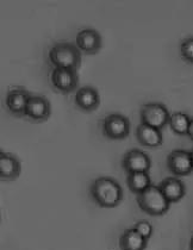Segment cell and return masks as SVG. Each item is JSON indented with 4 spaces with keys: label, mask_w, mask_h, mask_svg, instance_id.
Listing matches in <instances>:
<instances>
[{
    "label": "cell",
    "mask_w": 193,
    "mask_h": 250,
    "mask_svg": "<svg viewBox=\"0 0 193 250\" xmlns=\"http://www.w3.org/2000/svg\"><path fill=\"white\" fill-rule=\"evenodd\" d=\"M89 195L99 208H113L123 200V188L116 179L111 176H99L92 181Z\"/></svg>",
    "instance_id": "obj_1"
},
{
    "label": "cell",
    "mask_w": 193,
    "mask_h": 250,
    "mask_svg": "<svg viewBox=\"0 0 193 250\" xmlns=\"http://www.w3.org/2000/svg\"><path fill=\"white\" fill-rule=\"evenodd\" d=\"M81 51L75 43L58 42L48 50L49 63L53 68L78 70L81 66Z\"/></svg>",
    "instance_id": "obj_2"
},
{
    "label": "cell",
    "mask_w": 193,
    "mask_h": 250,
    "mask_svg": "<svg viewBox=\"0 0 193 250\" xmlns=\"http://www.w3.org/2000/svg\"><path fill=\"white\" fill-rule=\"evenodd\" d=\"M140 210L151 217L164 216L170 210L171 203L162 193L159 186L151 185L150 187L137 195L136 198Z\"/></svg>",
    "instance_id": "obj_3"
},
{
    "label": "cell",
    "mask_w": 193,
    "mask_h": 250,
    "mask_svg": "<svg viewBox=\"0 0 193 250\" xmlns=\"http://www.w3.org/2000/svg\"><path fill=\"white\" fill-rule=\"evenodd\" d=\"M130 129H131V122L128 117L121 113H110L102 121V132L108 140H126L130 135Z\"/></svg>",
    "instance_id": "obj_4"
},
{
    "label": "cell",
    "mask_w": 193,
    "mask_h": 250,
    "mask_svg": "<svg viewBox=\"0 0 193 250\" xmlns=\"http://www.w3.org/2000/svg\"><path fill=\"white\" fill-rule=\"evenodd\" d=\"M170 117V111L162 103H147L140 108L141 123L160 130H162L166 125H168Z\"/></svg>",
    "instance_id": "obj_5"
},
{
    "label": "cell",
    "mask_w": 193,
    "mask_h": 250,
    "mask_svg": "<svg viewBox=\"0 0 193 250\" xmlns=\"http://www.w3.org/2000/svg\"><path fill=\"white\" fill-rule=\"evenodd\" d=\"M50 83L56 92L61 94H70L79 89L78 70L53 68L50 73Z\"/></svg>",
    "instance_id": "obj_6"
},
{
    "label": "cell",
    "mask_w": 193,
    "mask_h": 250,
    "mask_svg": "<svg viewBox=\"0 0 193 250\" xmlns=\"http://www.w3.org/2000/svg\"><path fill=\"white\" fill-rule=\"evenodd\" d=\"M167 169L174 174V176H186L193 172V161L191 151L184 150V149H176L168 154Z\"/></svg>",
    "instance_id": "obj_7"
},
{
    "label": "cell",
    "mask_w": 193,
    "mask_h": 250,
    "mask_svg": "<svg viewBox=\"0 0 193 250\" xmlns=\"http://www.w3.org/2000/svg\"><path fill=\"white\" fill-rule=\"evenodd\" d=\"M31 98V93L26 91L24 87H12L7 91L5 98V105L7 111L12 116L25 117L26 107H28L29 100Z\"/></svg>",
    "instance_id": "obj_8"
},
{
    "label": "cell",
    "mask_w": 193,
    "mask_h": 250,
    "mask_svg": "<svg viewBox=\"0 0 193 250\" xmlns=\"http://www.w3.org/2000/svg\"><path fill=\"white\" fill-rule=\"evenodd\" d=\"M121 165L127 174L148 173L151 168V160L145 151L131 149L123 155Z\"/></svg>",
    "instance_id": "obj_9"
},
{
    "label": "cell",
    "mask_w": 193,
    "mask_h": 250,
    "mask_svg": "<svg viewBox=\"0 0 193 250\" xmlns=\"http://www.w3.org/2000/svg\"><path fill=\"white\" fill-rule=\"evenodd\" d=\"M51 116V104L47 97L41 94H31L26 107L25 118L32 123L47 122Z\"/></svg>",
    "instance_id": "obj_10"
},
{
    "label": "cell",
    "mask_w": 193,
    "mask_h": 250,
    "mask_svg": "<svg viewBox=\"0 0 193 250\" xmlns=\"http://www.w3.org/2000/svg\"><path fill=\"white\" fill-rule=\"evenodd\" d=\"M75 45L81 54L96 55L103 47V40L96 29H83L75 36Z\"/></svg>",
    "instance_id": "obj_11"
},
{
    "label": "cell",
    "mask_w": 193,
    "mask_h": 250,
    "mask_svg": "<svg viewBox=\"0 0 193 250\" xmlns=\"http://www.w3.org/2000/svg\"><path fill=\"white\" fill-rule=\"evenodd\" d=\"M74 104L83 112H94L100 105V96L92 86L80 87L74 94Z\"/></svg>",
    "instance_id": "obj_12"
},
{
    "label": "cell",
    "mask_w": 193,
    "mask_h": 250,
    "mask_svg": "<svg viewBox=\"0 0 193 250\" xmlns=\"http://www.w3.org/2000/svg\"><path fill=\"white\" fill-rule=\"evenodd\" d=\"M21 173V164L15 154L0 153V179L4 183L15 181Z\"/></svg>",
    "instance_id": "obj_13"
},
{
    "label": "cell",
    "mask_w": 193,
    "mask_h": 250,
    "mask_svg": "<svg viewBox=\"0 0 193 250\" xmlns=\"http://www.w3.org/2000/svg\"><path fill=\"white\" fill-rule=\"evenodd\" d=\"M136 138L141 146L150 149L159 148L164 142L162 130L148 126V125L142 123L138 124L137 129H136Z\"/></svg>",
    "instance_id": "obj_14"
},
{
    "label": "cell",
    "mask_w": 193,
    "mask_h": 250,
    "mask_svg": "<svg viewBox=\"0 0 193 250\" xmlns=\"http://www.w3.org/2000/svg\"><path fill=\"white\" fill-rule=\"evenodd\" d=\"M159 187L171 204L178 203L179 200L183 199L185 193H186L185 184L178 176H168V178L164 179L159 184Z\"/></svg>",
    "instance_id": "obj_15"
},
{
    "label": "cell",
    "mask_w": 193,
    "mask_h": 250,
    "mask_svg": "<svg viewBox=\"0 0 193 250\" xmlns=\"http://www.w3.org/2000/svg\"><path fill=\"white\" fill-rule=\"evenodd\" d=\"M118 244L121 250H145L148 246V240L141 236L134 228H130L119 236Z\"/></svg>",
    "instance_id": "obj_16"
},
{
    "label": "cell",
    "mask_w": 193,
    "mask_h": 250,
    "mask_svg": "<svg viewBox=\"0 0 193 250\" xmlns=\"http://www.w3.org/2000/svg\"><path fill=\"white\" fill-rule=\"evenodd\" d=\"M127 185L130 192L138 195L145 192L153 184H151L150 175L148 173H131L127 175Z\"/></svg>",
    "instance_id": "obj_17"
},
{
    "label": "cell",
    "mask_w": 193,
    "mask_h": 250,
    "mask_svg": "<svg viewBox=\"0 0 193 250\" xmlns=\"http://www.w3.org/2000/svg\"><path fill=\"white\" fill-rule=\"evenodd\" d=\"M190 123H191V118L184 112H174L170 117V122H168V126L172 130L175 135L179 136H187L189 132Z\"/></svg>",
    "instance_id": "obj_18"
},
{
    "label": "cell",
    "mask_w": 193,
    "mask_h": 250,
    "mask_svg": "<svg viewBox=\"0 0 193 250\" xmlns=\"http://www.w3.org/2000/svg\"><path fill=\"white\" fill-rule=\"evenodd\" d=\"M180 55L185 61L193 63V37L183 41L180 45Z\"/></svg>",
    "instance_id": "obj_19"
},
{
    "label": "cell",
    "mask_w": 193,
    "mask_h": 250,
    "mask_svg": "<svg viewBox=\"0 0 193 250\" xmlns=\"http://www.w3.org/2000/svg\"><path fill=\"white\" fill-rule=\"evenodd\" d=\"M134 229L137 231L141 236H143V237L148 241H149V238L153 236V232H154L153 225H151L148 221H145V219H142V221H138L137 223H136V224L134 225Z\"/></svg>",
    "instance_id": "obj_20"
},
{
    "label": "cell",
    "mask_w": 193,
    "mask_h": 250,
    "mask_svg": "<svg viewBox=\"0 0 193 250\" xmlns=\"http://www.w3.org/2000/svg\"><path fill=\"white\" fill-rule=\"evenodd\" d=\"M187 137L193 142V117L191 118V123H190V127H189V132H187Z\"/></svg>",
    "instance_id": "obj_21"
},
{
    "label": "cell",
    "mask_w": 193,
    "mask_h": 250,
    "mask_svg": "<svg viewBox=\"0 0 193 250\" xmlns=\"http://www.w3.org/2000/svg\"><path fill=\"white\" fill-rule=\"evenodd\" d=\"M190 250H193V235H192L191 240H190Z\"/></svg>",
    "instance_id": "obj_22"
},
{
    "label": "cell",
    "mask_w": 193,
    "mask_h": 250,
    "mask_svg": "<svg viewBox=\"0 0 193 250\" xmlns=\"http://www.w3.org/2000/svg\"><path fill=\"white\" fill-rule=\"evenodd\" d=\"M191 156H192V161H193V149L191 150Z\"/></svg>",
    "instance_id": "obj_23"
}]
</instances>
